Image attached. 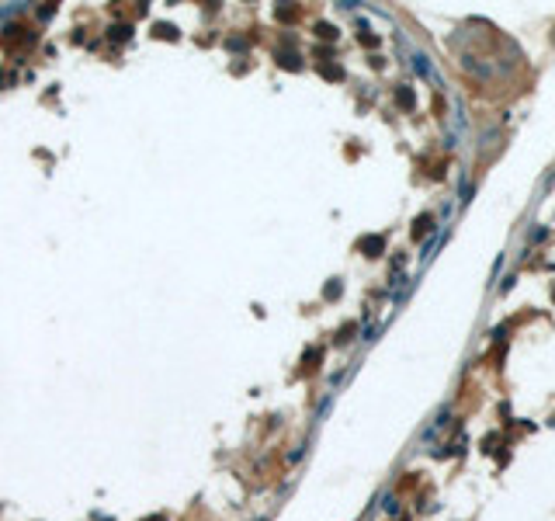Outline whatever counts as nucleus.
<instances>
[{"mask_svg":"<svg viewBox=\"0 0 555 521\" xmlns=\"http://www.w3.org/2000/svg\"><path fill=\"white\" fill-rule=\"evenodd\" d=\"M358 38H361V46H378V38H375V35H368V31H361Z\"/></svg>","mask_w":555,"mask_h":521,"instance_id":"6e6552de","label":"nucleus"},{"mask_svg":"<svg viewBox=\"0 0 555 521\" xmlns=\"http://www.w3.org/2000/svg\"><path fill=\"white\" fill-rule=\"evenodd\" d=\"M434 229V216L430 212H423V216H416V223H413V236L420 240V236H427Z\"/></svg>","mask_w":555,"mask_h":521,"instance_id":"f03ea898","label":"nucleus"},{"mask_svg":"<svg viewBox=\"0 0 555 521\" xmlns=\"http://www.w3.org/2000/svg\"><path fill=\"white\" fill-rule=\"evenodd\" d=\"M337 296H340V285L330 282V285H326V299H337Z\"/></svg>","mask_w":555,"mask_h":521,"instance_id":"1a4fd4ad","label":"nucleus"},{"mask_svg":"<svg viewBox=\"0 0 555 521\" xmlns=\"http://www.w3.org/2000/svg\"><path fill=\"white\" fill-rule=\"evenodd\" d=\"M320 73H323V76H330V80H340V76H344V70H340V66H333V63L320 66Z\"/></svg>","mask_w":555,"mask_h":521,"instance_id":"423d86ee","label":"nucleus"},{"mask_svg":"<svg viewBox=\"0 0 555 521\" xmlns=\"http://www.w3.org/2000/svg\"><path fill=\"white\" fill-rule=\"evenodd\" d=\"M358 250H361L365 257H382V250H385V236H378V233L361 236V240H358Z\"/></svg>","mask_w":555,"mask_h":521,"instance_id":"f257e3e1","label":"nucleus"},{"mask_svg":"<svg viewBox=\"0 0 555 521\" xmlns=\"http://www.w3.org/2000/svg\"><path fill=\"white\" fill-rule=\"evenodd\" d=\"M278 63H281V66H288V70H299L302 63H299V56H292V52H281V56H278Z\"/></svg>","mask_w":555,"mask_h":521,"instance_id":"39448f33","label":"nucleus"},{"mask_svg":"<svg viewBox=\"0 0 555 521\" xmlns=\"http://www.w3.org/2000/svg\"><path fill=\"white\" fill-rule=\"evenodd\" d=\"M395 101H399V108H413V104H416V98H413L410 87H399V91H395Z\"/></svg>","mask_w":555,"mask_h":521,"instance_id":"7ed1b4c3","label":"nucleus"},{"mask_svg":"<svg viewBox=\"0 0 555 521\" xmlns=\"http://www.w3.org/2000/svg\"><path fill=\"white\" fill-rule=\"evenodd\" d=\"M129 31H132L129 25H122V28H111V38H129Z\"/></svg>","mask_w":555,"mask_h":521,"instance_id":"0eeeda50","label":"nucleus"},{"mask_svg":"<svg viewBox=\"0 0 555 521\" xmlns=\"http://www.w3.org/2000/svg\"><path fill=\"white\" fill-rule=\"evenodd\" d=\"M316 35H320V38H326V42H333V38H337V28H333V25H326V21H320V25H316Z\"/></svg>","mask_w":555,"mask_h":521,"instance_id":"20e7f679","label":"nucleus"}]
</instances>
